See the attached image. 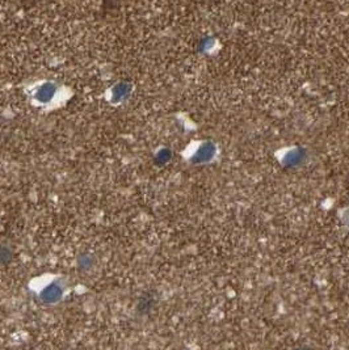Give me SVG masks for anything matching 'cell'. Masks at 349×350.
<instances>
[{"label":"cell","instance_id":"1","mask_svg":"<svg viewBox=\"0 0 349 350\" xmlns=\"http://www.w3.org/2000/svg\"><path fill=\"white\" fill-rule=\"evenodd\" d=\"M63 297V289L58 284H51L46 286L41 293V299L48 304H54Z\"/></svg>","mask_w":349,"mask_h":350},{"label":"cell","instance_id":"2","mask_svg":"<svg viewBox=\"0 0 349 350\" xmlns=\"http://www.w3.org/2000/svg\"><path fill=\"white\" fill-rule=\"evenodd\" d=\"M55 95H57V85L53 83H46L36 91L34 97L40 104H48L54 98Z\"/></svg>","mask_w":349,"mask_h":350},{"label":"cell","instance_id":"3","mask_svg":"<svg viewBox=\"0 0 349 350\" xmlns=\"http://www.w3.org/2000/svg\"><path fill=\"white\" fill-rule=\"evenodd\" d=\"M127 93H129V85L127 84H120L113 89V97H115L116 101H120L122 100V98H125Z\"/></svg>","mask_w":349,"mask_h":350}]
</instances>
